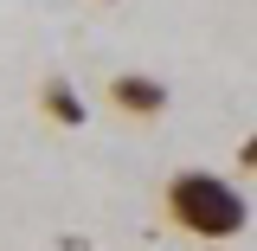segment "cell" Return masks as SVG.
Returning a JSON list of instances; mask_svg holds the SVG:
<instances>
[{
    "label": "cell",
    "mask_w": 257,
    "mask_h": 251,
    "mask_svg": "<svg viewBox=\"0 0 257 251\" xmlns=\"http://www.w3.org/2000/svg\"><path fill=\"white\" fill-rule=\"evenodd\" d=\"M238 168H244V174H257V135H244V142H238Z\"/></svg>",
    "instance_id": "4"
},
{
    "label": "cell",
    "mask_w": 257,
    "mask_h": 251,
    "mask_svg": "<svg viewBox=\"0 0 257 251\" xmlns=\"http://www.w3.org/2000/svg\"><path fill=\"white\" fill-rule=\"evenodd\" d=\"M109 103H116L122 116L155 123L161 110H167V84H161V77H148V71H116V77H109Z\"/></svg>",
    "instance_id": "2"
},
{
    "label": "cell",
    "mask_w": 257,
    "mask_h": 251,
    "mask_svg": "<svg viewBox=\"0 0 257 251\" xmlns=\"http://www.w3.org/2000/svg\"><path fill=\"white\" fill-rule=\"evenodd\" d=\"M39 103H45V116H52V123H64V129H77L84 116H90V110H84V97L71 91L64 77H52V84L39 91Z\"/></svg>",
    "instance_id": "3"
},
{
    "label": "cell",
    "mask_w": 257,
    "mask_h": 251,
    "mask_svg": "<svg viewBox=\"0 0 257 251\" xmlns=\"http://www.w3.org/2000/svg\"><path fill=\"white\" fill-rule=\"evenodd\" d=\"M167 219L180 232H193V238H206V245H231L251 225V206H244V193L231 187L225 174L187 168V174L167 181Z\"/></svg>",
    "instance_id": "1"
},
{
    "label": "cell",
    "mask_w": 257,
    "mask_h": 251,
    "mask_svg": "<svg viewBox=\"0 0 257 251\" xmlns=\"http://www.w3.org/2000/svg\"><path fill=\"white\" fill-rule=\"evenodd\" d=\"M206 251H231V245H206Z\"/></svg>",
    "instance_id": "5"
}]
</instances>
